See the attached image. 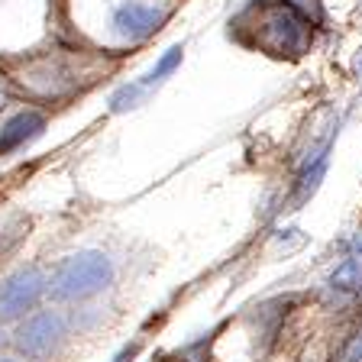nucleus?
<instances>
[{
    "instance_id": "f257e3e1",
    "label": "nucleus",
    "mask_w": 362,
    "mask_h": 362,
    "mask_svg": "<svg viewBox=\"0 0 362 362\" xmlns=\"http://www.w3.org/2000/svg\"><path fill=\"white\" fill-rule=\"evenodd\" d=\"M113 259L100 249H81L62 259L49 275V298L59 304L68 301H88L94 294L107 291L113 285Z\"/></svg>"
},
{
    "instance_id": "f03ea898",
    "label": "nucleus",
    "mask_w": 362,
    "mask_h": 362,
    "mask_svg": "<svg viewBox=\"0 0 362 362\" xmlns=\"http://www.w3.org/2000/svg\"><path fill=\"white\" fill-rule=\"evenodd\" d=\"M71 333V317L62 314V310H33L30 317H23L20 324H13L10 333V343L13 349L30 362H45L59 353V346Z\"/></svg>"
},
{
    "instance_id": "7ed1b4c3",
    "label": "nucleus",
    "mask_w": 362,
    "mask_h": 362,
    "mask_svg": "<svg viewBox=\"0 0 362 362\" xmlns=\"http://www.w3.org/2000/svg\"><path fill=\"white\" fill-rule=\"evenodd\" d=\"M259 42L275 55H301L310 42V23L291 0H275L259 10Z\"/></svg>"
},
{
    "instance_id": "20e7f679",
    "label": "nucleus",
    "mask_w": 362,
    "mask_h": 362,
    "mask_svg": "<svg viewBox=\"0 0 362 362\" xmlns=\"http://www.w3.org/2000/svg\"><path fill=\"white\" fill-rule=\"evenodd\" d=\"M49 294V275L39 265H20L0 279V327H13L30 317Z\"/></svg>"
},
{
    "instance_id": "39448f33",
    "label": "nucleus",
    "mask_w": 362,
    "mask_h": 362,
    "mask_svg": "<svg viewBox=\"0 0 362 362\" xmlns=\"http://www.w3.org/2000/svg\"><path fill=\"white\" fill-rule=\"evenodd\" d=\"M168 20L165 4L149 0H113L107 7V33L120 45H136L152 39Z\"/></svg>"
},
{
    "instance_id": "423d86ee",
    "label": "nucleus",
    "mask_w": 362,
    "mask_h": 362,
    "mask_svg": "<svg viewBox=\"0 0 362 362\" xmlns=\"http://www.w3.org/2000/svg\"><path fill=\"white\" fill-rule=\"evenodd\" d=\"M45 129V113L36 107H20V110L7 113L0 120V156H10V152L23 149L26 143L39 139Z\"/></svg>"
},
{
    "instance_id": "0eeeda50",
    "label": "nucleus",
    "mask_w": 362,
    "mask_h": 362,
    "mask_svg": "<svg viewBox=\"0 0 362 362\" xmlns=\"http://www.w3.org/2000/svg\"><path fill=\"white\" fill-rule=\"evenodd\" d=\"M330 281H333V288H356V285H362V240L353 243L349 256L337 265V272H333Z\"/></svg>"
},
{
    "instance_id": "6e6552de",
    "label": "nucleus",
    "mask_w": 362,
    "mask_h": 362,
    "mask_svg": "<svg viewBox=\"0 0 362 362\" xmlns=\"http://www.w3.org/2000/svg\"><path fill=\"white\" fill-rule=\"evenodd\" d=\"M181 55H185V49H181V45H172V49H168V52L162 55V59H158L156 65H152V68H149V71H146L143 78H139V88H143L146 94H149L152 88H158V84L165 81V78L172 75L175 68L181 65Z\"/></svg>"
},
{
    "instance_id": "1a4fd4ad",
    "label": "nucleus",
    "mask_w": 362,
    "mask_h": 362,
    "mask_svg": "<svg viewBox=\"0 0 362 362\" xmlns=\"http://www.w3.org/2000/svg\"><path fill=\"white\" fill-rule=\"evenodd\" d=\"M143 98H146V90L139 88V81H127L113 90L107 104H110V113H123V110H133L136 104H143Z\"/></svg>"
},
{
    "instance_id": "9d476101",
    "label": "nucleus",
    "mask_w": 362,
    "mask_h": 362,
    "mask_svg": "<svg viewBox=\"0 0 362 362\" xmlns=\"http://www.w3.org/2000/svg\"><path fill=\"white\" fill-rule=\"evenodd\" d=\"M343 362H362V327L349 337L346 346H343Z\"/></svg>"
},
{
    "instance_id": "9b49d317",
    "label": "nucleus",
    "mask_w": 362,
    "mask_h": 362,
    "mask_svg": "<svg viewBox=\"0 0 362 362\" xmlns=\"http://www.w3.org/2000/svg\"><path fill=\"white\" fill-rule=\"evenodd\" d=\"M10 104H13V88H10V78L0 75V120H4V113H7Z\"/></svg>"
},
{
    "instance_id": "f8f14e48",
    "label": "nucleus",
    "mask_w": 362,
    "mask_h": 362,
    "mask_svg": "<svg viewBox=\"0 0 362 362\" xmlns=\"http://www.w3.org/2000/svg\"><path fill=\"white\" fill-rule=\"evenodd\" d=\"M136 356H139V339H133V343L120 346V349H117V356H113L110 362H133Z\"/></svg>"
},
{
    "instance_id": "ddd939ff",
    "label": "nucleus",
    "mask_w": 362,
    "mask_h": 362,
    "mask_svg": "<svg viewBox=\"0 0 362 362\" xmlns=\"http://www.w3.org/2000/svg\"><path fill=\"white\" fill-rule=\"evenodd\" d=\"M356 71L362 75V49H359V55H356Z\"/></svg>"
},
{
    "instance_id": "4468645a",
    "label": "nucleus",
    "mask_w": 362,
    "mask_h": 362,
    "mask_svg": "<svg viewBox=\"0 0 362 362\" xmlns=\"http://www.w3.org/2000/svg\"><path fill=\"white\" fill-rule=\"evenodd\" d=\"M0 362H20V359H13V356H0Z\"/></svg>"
},
{
    "instance_id": "2eb2a0df",
    "label": "nucleus",
    "mask_w": 362,
    "mask_h": 362,
    "mask_svg": "<svg viewBox=\"0 0 362 362\" xmlns=\"http://www.w3.org/2000/svg\"><path fill=\"white\" fill-rule=\"evenodd\" d=\"M0 343H4V327H0Z\"/></svg>"
}]
</instances>
